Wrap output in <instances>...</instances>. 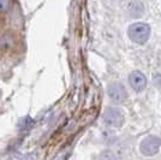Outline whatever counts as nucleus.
Here are the masks:
<instances>
[{
    "instance_id": "nucleus-1",
    "label": "nucleus",
    "mask_w": 161,
    "mask_h": 160,
    "mask_svg": "<svg viewBox=\"0 0 161 160\" xmlns=\"http://www.w3.org/2000/svg\"><path fill=\"white\" fill-rule=\"evenodd\" d=\"M128 35L129 37L136 43H144L146 41H148L149 36H150V28L146 23L137 22V23H134L129 27Z\"/></svg>"
},
{
    "instance_id": "nucleus-2",
    "label": "nucleus",
    "mask_w": 161,
    "mask_h": 160,
    "mask_svg": "<svg viewBox=\"0 0 161 160\" xmlns=\"http://www.w3.org/2000/svg\"><path fill=\"white\" fill-rule=\"evenodd\" d=\"M103 120L109 127L120 128L124 123V113L117 107H109L103 113Z\"/></svg>"
},
{
    "instance_id": "nucleus-3",
    "label": "nucleus",
    "mask_w": 161,
    "mask_h": 160,
    "mask_svg": "<svg viewBox=\"0 0 161 160\" xmlns=\"http://www.w3.org/2000/svg\"><path fill=\"white\" fill-rule=\"evenodd\" d=\"M161 146V140L158 136L150 135L146 137L141 143V152L147 157H152L159 152Z\"/></svg>"
},
{
    "instance_id": "nucleus-4",
    "label": "nucleus",
    "mask_w": 161,
    "mask_h": 160,
    "mask_svg": "<svg viewBox=\"0 0 161 160\" xmlns=\"http://www.w3.org/2000/svg\"><path fill=\"white\" fill-rule=\"evenodd\" d=\"M107 94L109 99L115 104H120L123 101H125L128 96L126 90L120 82H112L107 88Z\"/></svg>"
},
{
    "instance_id": "nucleus-5",
    "label": "nucleus",
    "mask_w": 161,
    "mask_h": 160,
    "mask_svg": "<svg viewBox=\"0 0 161 160\" xmlns=\"http://www.w3.org/2000/svg\"><path fill=\"white\" fill-rule=\"evenodd\" d=\"M129 82H130L132 89L136 92H142L147 86L146 76L141 71H132L129 76Z\"/></svg>"
},
{
    "instance_id": "nucleus-6",
    "label": "nucleus",
    "mask_w": 161,
    "mask_h": 160,
    "mask_svg": "<svg viewBox=\"0 0 161 160\" xmlns=\"http://www.w3.org/2000/svg\"><path fill=\"white\" fill-rule=\"evenodd\" d=\"M128 11H129V14H130L131 17L138 18V17H141L142 14H143V12H144V6H143V4H142L141 1L135 0V1L130 3L128 5Z\"/></svg>"
},
{
    "instance_id": "nucleus-7",
    "label": "nucleus",
    "mask_w": 161,
    "mask_h": 160,
    "mask_svg": "<svg viewBox=\"0 0 161 160\" xmlns=\"http://www.w3.org/2000/svg\"><path fill=\"white\" fill-rule=\"evenodd\" d=\"M12 37L10 36V35H3L1 37H0V47L1 48H4V49H6L8 47L12 45Z\"/></svg>"
},
{
    "instance_id": "nucleus-8",
    "label": "nucleus",
    "mask_w": 161,
    "mask_h": 160,
    "mask_svg": "<svg viewBox=\"0 0 161 160\" xmlns=\"http://www.w3.org/2000/svg\"><path fill=\"white\" fill-rule=\"evenodd\" d=\"M99 160H118V159H117V157L111 151H105V152H102L100 154Z\"/></svg>"
},
{
    "instance_id": "nucleus-9",
    "label": "nucleus",
    "mask_w": 161,
    "mask_h": 160,
    "mask_svg": "<svg viewBox=\"0 0 161 160\" xmlns=\"http://www.w3.org/2000/svg\"><path fill=\"white\" fill-rule=\"evenodd\" d=\"M11 9V0H0V12H8Z\"/></svg>"
},
{
    "instance_id": "nucleus-10",
    "label": "nucleus",
    "mask_w": 161,
    "mask_h": 160,
    "mask_svg": "<svg viewBox=\"0 0 161 160\" xmlns=\"http://www.w3.org/2000/svg\"><path fill=\"white\" fill-rule=\"evenodd\" d=\"M153 83H154L155 88L161 90V75H155L153 77Z\"/></svg>"
}]
</instances>
